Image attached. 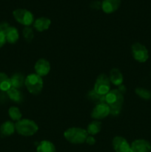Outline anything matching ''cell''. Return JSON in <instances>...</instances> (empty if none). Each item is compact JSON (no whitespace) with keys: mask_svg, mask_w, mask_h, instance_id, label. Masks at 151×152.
<instances>
[{"mask_svg":"<svg viewBox=\"0 0 151 152\" xmlns=\"http://www.w3.org/2000/svg\"><path fill=\"white\" fill-rule=\"evenodd\" d=\"M88 135L86 129L78 127L70 128L64 132V137L65 139L72 144L84 143Z\"/></svg>","mask_w":151,"mask_h":152,"instance_id":"cell-1","label":"cell"},{"mask_svg":"<svg viewBox=\"0 0 151 152\" xmlns=\"http://www.w3.org/2000/svg\"><path fill=\"white\" fill-rule=\"evenodd\" d=\"M16 132L24 137H30L38 130L36 123L29 119H22L15 123Z\"/></svg>","mask_w":151,"mask_h":152,"instance_id":"cell-2","label":"cell"},{"mask_svg":"<svg viewBox=\"0 0 151 152\" xmlns=\"http://www.w3.org/2000/svg\"><path fill=\"white\" fill-rule=\"evenodd\" d=\"M25 86L30 94L33 95L39 94L43 88L42 77L36 74H29L25 78Z\"/></svg>","mask_w":151,"mask_h":152,"instance_id":"cell-3","label":"cell"},{"mask_svg":"<svg viewBox=\"0 0 151 152\" xmlns=\"http://www.w3.org/2000/svg\"><path fill=\"white\" fill-rule=\"evenodd\" d=\"M105 103L110 108H122L124 103V94L118 89L110 90L105 95Z\"/></svg>","mask_w":151,"mask_h":152,"instance_id":"cell-4","label":"cell"},{"mask_svg":"<svg viewBox=\"0 0 151 152\" xmlns=\"http://www.w3.org/2000/svg\"><path fill=\"white\" fill-rule=\"evenodd\" d=\"M13 15L16 22L26 27L30 26L34 22L33 14L26 9H16L13 10Z\"/></svg>","mask_w":151,"mask_h":152,"instance_id":"cell-5","label":"cell"},{"mask_svg":"<svg viewBox=\"0 0 151 152\" xmlns=\"http://www.w3.org/2000/svg\"><path fill=\"white\" fill-rule=\"evenodd\" d=\"M110 83L109 77L102 74L98 76L93 90L100 95H106L110 91Z\"/></svg>","mask_w":151,"mask_h":152,"instance_id":"cell-6","label":"cell"},{"mask_svg":"<svg viewBox=\"0 0 151 152\" xmlns=\"http://www.w3.org/2000/svg\"><path fill=\"white\" fill-rule=\"evenodd\" d=\"M131 52L133 59L141 63L147 62L149 58V52L147 48L139 42H136L132 45Z\"/></svg>","mask_w":151,"mask_h":152,"instance_id":"cell-7","label":"cell"},{"mask_svg":"<svg viewBox=\"0 0 151 152\" xmlns=\"http://www.w3.org/2000/svg\"><path fill=\"white\" fill-rule=\"evenodd\" d=\"M110 112V108L105 103L97 104L91 112V117L95 120H100L107 117Z\"/></svg>","mask_w":151,"mask_h":152,"instance_id":"cell-8","label":"cell"},{"mask_svg":"<svg viewBox=\"0 0 151 152\" xmlns=\"http://www.w3.org/2000/svg\"><path fill=\"white\" fill-rule=\"evenodd\" d=\"M112 144L115 152H131L130 145L123 137H115L113 140Z\"/></svg>","mask_w":151,"mask_h":152,"instance_id":"cell-9","label":"cell"},{"mask_svg":"<svg viewBox=\"0 0 151 152\" xmlns=\"http://www.w3.org/2000/svg\"><path fill=\"white\" fill-rule=\"evenodd\" d=\"M131 152H150L151 144L149 141L144 139H138L130 145Z\"/></svg>","mask_w":151,"mask_h":152,"instance_id":"cell-10","label":"cell"},{"mask_svg":"<svg viewBox=\"0 0 151 152\" xmlns=\"http://www.w3.org/2000/svg\"><path fill=\"white\" fill-rule=\"evenodd\" d=\"M36 74H38L40 77H44L47 75L50 71V64L47 59H39L35 64L34 66Z\"/></svg>","mask_w":151,"mask_h":152,"instance_id":"cell-11","label":"cell"},{"mask_svg":"<svg viewBox=\"0 0 151 152\" xmlns=\"http://www.w3.org/2000/svg\"><path fill=\"white\" fill-rule=\"evenodd\" d=\"M121 5V0H103L102 9L105 13H113L116 11Z\"/></svg>","mask_w":151,"mask_h":152,"instance_id":"cell-12","label":"cell"},{"mask_svg":"<svg viewBox=\"0 0 151 152\" xmlns=\"http://www.w3.org/2000/svg\"><path fill=\"white\" fill-rule=\"evenodd\" d=\"M51 21L47 17H40L36 19L33 22V27L38 32L47 31L50 26Z\"/></svg>","mask_w":151,"mask_h":152,"instance_id":"cell-13","label":"cell"},{"mask_svg":"<svg viewBox=\"0 0 151 152\" xmlns=\"http://www.w3.org/2000/svg\"><path fill=\"white\" fill-rule=\"evenodd\" d=\"M7 96L10 100L16 103H21L24 100L23 94L21 92V91L18 88L11 87L7 92Z\"/></svg>","mask_w":151,"mask_h":152,"instance_id":"cell-14","label":"cell"},{"mask_svg":"<svg viewBox=\"0 0 151 152\" xmlns=\"http://www.w3.org/2000/svg\"><path fill=\"white\" fill-rule=\"evenodd\" d=\"M109 79L110 83L116 86H119L120 85L122 84L123 81H124L123 74L117 68H113L111 70L110 72Z\"/></svg>","mask_w":151,"mask_h":152,"instance_id":"cell-15","label":"cell"},{"mask_svg":"<svg viewBox=\"0 0 151 152\" xmlns=\"http://www.w3.org/2000/svg\"><path fill=\"white\" fill-rule=\"evenodd\" d=\"M16 132L15 124L11 121H6L0 126V133L4 137L11 136Z\"/></svg>","mask_w":151,"mask_h":152,"instance_id":"cell-16","label":"cell"},{"mask_svg":"<svg viewBox=\"0 0 151 152\" xmlns=\"http://www.w3.org/2000/svg\"><path fill=\"white\" fill-rule=\"evenodd\" d=\"M6 41L10 44H14L19 40V31L14 27L10 26L4 33Z\"/></svg>","mask_w":151,"mask_h":152,"instance_id":"cell-17","label":"cell"},{"mask_svg":"<svg viewBox=\"0 0 151 152\" xmlns=\"http://www.w3.org/2000/svg\"><path fill=\"white\" fill-rule=\"evenodd\" d=\"M25 78L23 74L20 73H16L12 77H10V82H11V86L15 88H21L25 86Z\"/></svg>","mask_w":151,"mask_h":152,"instance_id":"cell-18","label":"cell"},{"mask_svg":"<svg viewBox=\"0 0 151 152\" xmlns=\"http://www.w3.org/2000/svg\"><path fill=\"white\" fill-rule=\"evenodd\" d=\"M36 152H56L54 144L48 140H42L38 143Z\"/></svg>","mask_w":151,"mask_h":152,"instance_id":"cell-19","label":"cell"},{"mask_svg":"<svg viewBox=\"0 0 151 152\" xmlns=\"http://www.w3.org/2000/svg\"><path fill=\"white\" fill-rule=\"evenodd\" d=\"M12 87L10 78L6 74L0 72V91L7 92Z\"/></svg>","mask_w":151,"mask_h":152,"instance_id":"cell-20","label":"cell"},{"mask_svg":"<svg viewBox=\"0 0 151 152\" xmlns=\"http://www.w3.org/2000/svg\"><path fill=\"white\" fill-rule=\"evenodd\" d=\"M102 129V123L99 120H93V122L90 123L87 126V132L88 134L91 135V136H94V135L97 134L99 133Z\"/></svg>","mask_w":151,"mask_h":152,"instance_id":"cell-21","label":"cell"},{"mask_svg":"<svg viewBox=\"0 0 151 152\" xmlns=\"http://www.w3.org/2000/svg\"><path fill=\"white\" fill-rule=\"evenodd\" d=\"M8 114L9 117L12 119L14 121H19L20 120H22V114L21 113L20 110H19V108L17 107H10L8 110Z\"/></svg>","mask_w":151,"mask_h":152,"instance_id":"cell-22","label":"cell"},{"mask_svg":"<svg viewBox=\"0 0 151 152\" xmlns=\"http://www.w3.org/2000/svg\"><path fill=\"white\" fill-rule=\"evenodd\" d=\"M135 93L138 96L142 98L144 100H149L151 99V91L148 89L144 88H136L135 90Z\"/></svg>","mask_w":151,"mask_h":152,"instance_id":"cell-23","label":"cell"},{"mask_svg":"<svg viewBox=\"0 0 151 152\" xmlns=\"http://www.w3.org/2000/svg\"><path fill=\"white\" fill-rule=\"evenodd\" d=\"M102 95L96 93L94 90H92L89 91L87 94V99L92 102H94L96 104H100L101 103V99H102Z\"/></svg>","mask_w":151,"mask_h":152,"instance_id":"cell-24","label":"cell"},{"mask_svg":"<svg viewBox=\"0 0 151 152\" xmlns=\"http://www.w3.org/2000/svg\"><path fill=\"white\" fill-rule=\"evenodd\" d=\"M22 34H23V37L25 38V39L27 42H30L33 40V39L34 38V34L33 31L31 28L30 27H25L24 28L23 31H22Z\"/></svg>","mask_w":151,"mask_h":152,"instance_id":"cell-25","label":"cell"},{"mask_svg":"<svg viewBox=\"0 0 151 152\" xmlns=\"http://www.w3.org/2000/svg\"><path fill=\"white\" fill-rule=\"evenodd\" d=\"M90 6L92 9L99 10L100 8H102V2L99 1H93L90 3Z\"/></svg>","mask_w":151,"mask_h":152,"instance_id":"cell-26","label":"cell"},{"mask_svg":"<svg viewBox=\"0 0 151 152\" xmlns=\"http://www.w3.org/2000/svg\"><path fill=\"white\" fill-rule=\"evenodd\" d=\"M10 27V25H9L7 22H2L0 23V32L2 33H5V31L8 29Z\"/></svg>","mask_w":151,"mask_h":152,"instance_id":"cell-27","label":"cell"},{"mask_svg":"<svg viewBox=\"0 0 151 152\" xmlns=\"http://www.w3.org/2000/svg\"><path fill=\"white\" fill-rule=\"evenodd\" d=\"M85 142L87 144H88V145H94L95 143H96V139L93 137V136H91V135H88V136H87V139H86Z\"/></svg>","mask_w":151,"mask_h":152,"instance_id":"cell-28","label":"cell"},{"mask_svg":"<svg viewBox=\"0 0 151 152\" xmlns=\"http://www.w3.org/2000/svg\"><path fill=\"white\" fill-rule=\"evenodd\" d=\"M6 38L5 35H4V33L0 32V48H2L4 46V45L6 43Z\"/></svg>","mask_w":151,"mask_h":152,"instance_id":"cell-29","label":"cell"},{"mask_svg":"<svg viewBox=\"0 0 151 152\" xmlns=\"http://www.w3.org/2000/svg\"><path fill=\"white\" fill-rule=\"evenodd\" d=\"M118 90L119 91L121 92V93L122 94H124L126 92V90H127V88H126V87L124 86V85L121 84V85H120L119 86H118Z\"/></svg>","mask_w":151,"mask_h":152,"instance_id":"cell-30","label":"cell"}]
</instances>
